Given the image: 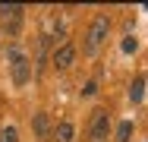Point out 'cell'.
I'll use <instances>...</instances> for the list:
<instances>
[{
	"label": "cell",
	"instance_id": "6da1fadb",
	"mask_svg": "<svg viewBox=\"0 0 148 142\" xmlns=\"http://www.w3.org/2000/svg\"><path fill=\"white\" fill-rule=\"evenodd\" d=\"M6 60H10V70H13V82L25 85V82H29V70H32L29 57L22 54L19 48H10V51H6Z\"/></svg>",
	"mask_w": 148,
	"mask_h": 142
},
{
	"label": "cell",
	"instance_id": "7a4b0ae2",
	"mask_svg": "<svg viewBox=\"0 0 148 142\" xmlns=\"http://www.w3.org/2000/svg\"><path fill=\"white\" fill-rule=\"evenodd\" d=\"M107 28H110V22H107V16H98L95 22H91L88 35H85V54H95L101 44H104V38H107Z\"/></svg>",
	"mask_w": 148,
	"mask_h": 142
},
{
	"label": "cell",
	"instance_id": "3957f363",
	"mask_svg": "<svg viewBox=\"0 0 148 142\" xmlns=\"http://www.w3.org/2000/svg\"><path fill=\"white\" fill-rule=\"evenodd\" d=\"M107 133H110V117L107 111H95L88 126V142H107Z\"/></svg>",
	"mask_w": 148,
	"mask_h": 142
},
{
	"label": "cell",
	"instance_id": "277c9868",
	"mask_svg": "<svg viewBox=\"0 0 148 142\" xmlns=\"http://www.w3.org/2000/svg\"><path fill=\"white\" fill-rule=\"evenodd\" d=\"M0 22H3V28H6L10 35H16L19 26H22V6H16V3L0 6Z\"/></svg>",
	"mask_w": 148,
	"mask_h": 142
},
{
	"label": "cell",
	"instance_id": "5b68a950",
	"mask_svg": "<svg viewBox=\"0 0 148 142\" xmlns=\"http://www.w3.org/2000/svg\"><path fill=\"white\" fill-rule=\"evenodd\" d=\"M73 60H76V48H73V44H60L57 51H54V57H51V63H54L57 70H69Z\"/></svg>",
	"mask_w": 148,
	"mask_h": 142
},
{
	"label": "cell",
	"instance_id": "8992f818",
	"mask_svg": "<svg viewBox=\"0 0 148 142\" xmlns=\"http://www.w3.org/2000/svg\"><path fill=\"white\" fill-rule=\"evenodd\" d=\"M76 139V126L69 123V120H63L54 126V142H73Z\"/></svg>",
	"mask_w": 148,
	"mask_h": 142
},
{
	"label": "cell",
	"instance_id": "52a82bcc",
	"mask_svg": "<svg viewBox=\"0 0 148 142\" xmlns=\"http://www.w3.org/2000/svg\"><path fill=\"white\" fill-rule=\"evenodd\" d=\"M35 133H38L41 139H47V133H51V120H47V114H35Z\"/></svg>",
	"mask_w": 148,
	"mask_h": 142
},
{
	"label": "cell",
	"instance_id": "ba28073f",
	"mask_svg": "<svg viewBox=\"0 0 148 142\" xmlns=\"http://www.w3.org/2000/svg\"><path fill=\"white\" fill-rule=\"evenodd\" d=\"M0 142H19V130L16 126H3L0 130Z\"/></svg>",
	"mask_w": 148,
	"mask_h": 142
},
{
	"label": "cell",
	"instance_id": "9c48e42d",
	"mask_svg": "<svg viewBox=\"0 0 148 142\" xmlns=\"http://www.w3.org/2000/svg\"><path fill=\"white\" fill-rule=\"evenodd\" d=\"M129 136H132V123H129V120H123V123H120V130H117V142H129Z\"/></svg>",
	"mask_w": 148,
	"mask_h": 142
},
{
	"label": "cell",
	"instance_id": "30bf717a",
	"mask_svg": "<svg viewBox=\"0 0 148 142\" xmlns=\"http://www.w3.org/2000/svg\"><path fill=\"white\" fill-rule=\"evenodd\" d=\"M142 88H145V79L139 76V79L132 82V88H129V98H132V101H142Z\"/></svg>",
	"mask_w": 148,
	"mask_h": 142
},
{
	"label": "cell",
	"instance_id": "8fae6325",
	"mask_svg": "<svg viewBox=\"0 0 148 142\" xmlns=\"http://www.w3.org/2000/svg\"><path fill=\"white\" fill-rule=\"evenodd\" d=\"M123 51H136V38H126L123 41Z\"/></svg>",
	"mask_w": 148,
	"mask_h": 142
}]
</instances>
